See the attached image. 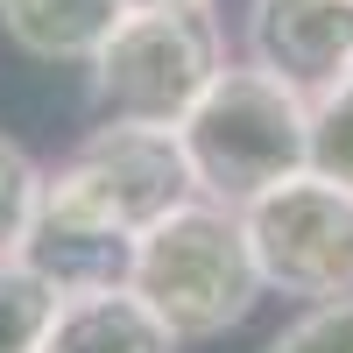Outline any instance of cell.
I'll list each match as a JSON object with an SVG mask.
<instances>
[{"instance_id": "obj_12", "label": "cell", "mask_w": 353, "mask_h": 353, "mask_svg": "<svg viewBox=\"0 0 353 353\" xmlns=\"http://www.w3.org/2000/svg\"><path fill=\"white\" fill-rule=\"evenodd\" d=\"M261 353H353V297H325L261 346Z\"/></svg>"}, {"instance_id": "obj_5", "label": "cell", "mask_w": 353, "mask_h": 353, "mask_svg": "<svg viewBox=\"0 0 353 353\" xmlns=\"http://www.w3.org/2000/svg\"><path fill=\"white\" fill-rule=\"evenodd\" d=\"M241 226H248L261 290L311 297V304L353 297V191L297 170L254 205H241Z\"/></svg>"}, {"instance_id": "obj_10", "label": "cell", "mask_w": 353, "mask_h": 353, "mask_svg": "<svg viewBox=\"0 0 353 353\" xmlns=\"http://www.w3.org/2000/svg\"><path fill=\"white\" fill-rule=\"evenodd\" d=\"M57 311V290L28 261H0V353H36Z\"/></svg>"}, {"instance_id": "obj_1", "label": "cell", "mask_w": 353, "mask_h": 353, "mask_svg": "<svg viewBox=\"0 0 353 353\" xmlns=\"http://www.w3.org/2000/svg\"><path fill=\"white\" fill-rule=\"evenodd\" d=\"M128 290L149 304L170 339H219L233 332L261 297V269L248 248V226L219 198H184L134 241Z\"/></svg>"}, {"instance_id": "obj_6", "label": "cell", "mask_w": 353, "mask_h": 353, "mask_svg": "<svg viewBox=\"0 0 353 353\" xmlns=\"http://www.w3.org/2000/svg\"><path fill=\"white\" fill-rule=\"evenodd\" d=\"M248 64L297 99L353 78V0H248Z\"/></svg>"}, {"instance_id": "obj_9", "label": "cell", "mask_w": 353, "mask_h": 353, "mask_svg": "<svg viewBox=\"0 0 353 353\" xmlns=\"http://www.w3.org/2000/svg\"><path fill=\"white\" fill-rule=\"evenodd\" d=\"M304 170L325 184L353 191V78L311 99V134H304Z\"/></svg>"}, {"instance_id": "obj_11", "label": "cell", "mask_w": 353, "mask_h": 353, "mask_svg": "<svg viewBox=\"0 0 353 353\" xmlns=\"http://www.w3.org/2000/svg\"><path fill=\"white\" fill-rule=\"evenodd\" d=\"M36 198H43V170L28 163L21 141L0 134V261H14L28 241V219H36Z\"/></svg>"}, {"instance_id": "obj_2", "label": "cell", "mask_w": 353, "mask_h": 353, "mask_svg": "<svg viewBox=\"0 0 353 353\" xmlns=\"http://www.w3.org/2000/svg\"><path fill=\"white\" fill-rule=\"evenodd\" d=\"M304 134H311V99H297L283 78L254 64H226L176 121V149L191 163L198 198H219L241 212L304 170Z\"/></svg>"}, {"instance_id": "obj_13", "label": "cell", "mask_w": 353, "mask_h": 353, "mask_svg": "<svg viewBox=\"0 0 353 353\" xmlns=\"http://www.w3.org/2000/svg\"><path fill=\"white\" fill-rule=\"evenodd\" d=\"M128 8H212V0H128Z\"/></svg>"}, {"instance_id": "obj_7", "label": "cell", "mask_w": 353, "mask_h": 353, "mask_svg": "<svg viewBox=\"0 0 353 353\" xmlns=\"http://www.w3.org/2000/svg\"><path fill=\"white\" fill-rule=\"evenodd\" d=\"M36 353H176V339L121 283V290H71V297H57Z\"/></svg>"}, {"instance_id": "obj_4", "label": "cell", "mask_w": 353, "mask_h": 353, "mask_svg": "<svg viewBox=\"0 0 353 353\" xmlns=\"http://www.w3.org/2000/svg\"><path fill=\"white\" fill-rule=\"evenodd\" d=\"M50 198L78 205L85 219H99L113 233L141 241L163 212H176L198 184L191 163L176 149V128H128V121H99L78 149L57 163V176H43Z\"/></svg>"}, {"instance_id": "obj_3", "label": "cell", "mask_w": 353, "mask_h": 353, "mask_svg": "<svg viewBox=\"0 0 353 353\" xmlns=\"http://www.w3.org/2000/svg\"><path fill=\"white\" fill-rule=\"evenodd\" d=\"M219 71L226 50L212 8H128L92 50V106L99 121L176 128Z\"/></svg>"}, {"instance_id": "obj_8", "label": "cell", "mask_w": 353, "mask_h": 353, "mask_svg": "<svg viewBox=\"0 0 353 353\" xmlns=\"http://www.w3.org/2000/svg\"><path fill=\"white\" fill-rule=\"evenodd\" d=\"M128 0H0V28L43 64H92Z\"/></svg>"}]
</instances>
